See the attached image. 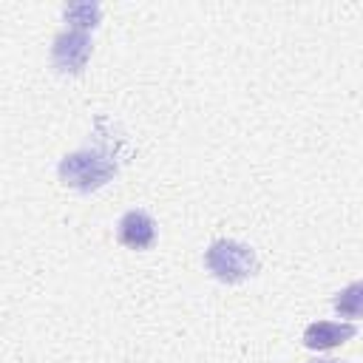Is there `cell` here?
Returning a JSON list of instances; mask_svg holds the SVG:
<instances>
[{"instance_id":"cell-1","label":"cell","mask_w":363,"mask_h":363,"mask_svg":"<svg viewBox=\"0 0 363 363\" xmlns=\"http://www.w3.org/2000/svg\"><path fill=\"white\" fill-rule=\"evenodd\" d=\"M204 267L224 284H241L258 272V255L244 241L216 238L204 252Z\"/></svg>"},{"instance_id":"cell-2","label":"cell","mask_w":363,"mask_h":363,"mask_svg":"<svg viewBox=\"0 0 363 363\" xmlns=\"http://www.w3.org/2000/svg\"><path fill=\"white\" fill-rule=\"evenodd\" d=\"M113 173L116 159H111L105 150H77L60 162V179L82 193L102 187Z\"/></svg>"},{"instance_id":"cell-3","label":"cell","mask_w":363,"mask_h":363,"mask_svg":"<svg viewBox=\"0 0 363 363\" xmlns=\"http://www.w3.org/2000/svg\"><path fill=\"white\" fill-rule=\"evenodd\" d=\"M91 57V37L88 31L82 28H65L54 37V45H51V60L60 71H71V74H79L85 68Z\"/></svg>"},{"instance_id":"cell-4","label":"cell","mask_w":363,"mask_h":363,"mask_svg":"<svg viewBox=\"0 0 363 363\" xmlns=\"http://www.w3.org/2000/svg\"><path fill=\"white\" fill-rule=\"evenodd\" d=\"M116 238L128 250H150L156 241V221L147 210H128L116 224Z\"/></svg>"},{"instance_id":"cell-5","label":"cell","mask_w":363,"mask_h":363,"mask_svg":"<svg viewBox=\"0 0 363 363\" xmlns=\"http://www.w3.org/2000/svg\"><path fill=\"white\" fill-rule=\"evenodd\" d=\"M357 335L354 323H335V320H315L303 329V346L306 349H335L346 340H352Z\"/></svg>"},{"instance_id":"cell-6","label":"cell","mask_w":363,"mask_h":363,"mask_svg":"<svg viewBox=\"0 0 363 363\" xmlns=\"http://www.w3.org/2000/svg\"><path fill=\"white\" fill-rule=\"evenodd\" d=\"M332 306H335V312L343 315V318H352V320L363 318V281L346 284V286L335 295Z\"/></svg>"},{"instance_id":"cell-7","label":"cell","mask_w":363,"mask_h":363,"mask_svg":"<svg viewBox=\"0 0 363 363\" xmlns=\"http://www.w3.org/2000/svg\"><path fill=\"white\" fill-rule=\"evenodd\" d=\"M65 17L71 20V28H94L99 20V6L96 3H77L65 9Z\"/></svg>"},{"instance_id":"cell-8","label":"cell","mask_w":363,"mask_h":363,"mask_svg":"<svg viewBox=\"0 0 363 363\" xmlns=\"http://www.w3.org/2000/svg\"><path fill=\"white\" fill-rule=\"evenodd\" d=\"M306 363H346V360H335V357H312Z\"/></svg>"}]
</instances>
